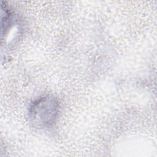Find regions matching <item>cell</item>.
Segmentation results:
<instances>
[{
  "mask_svg": "<svg viewBox=\"0 0 157 157\" xmlns=\"http://www.w3.org/2000/svg\"><path fill=\"white\" fill-rule=\"evenodd\" d=\"M58 108V103L55 98L44 96L33 103L29 110V117L36 125L48 126L56 118Z\"/></svg>",
  "mask_w": 157,
  "mask_h": 157,
  "instance_id": "1",
  "label": "cell"
}]
</instances>
